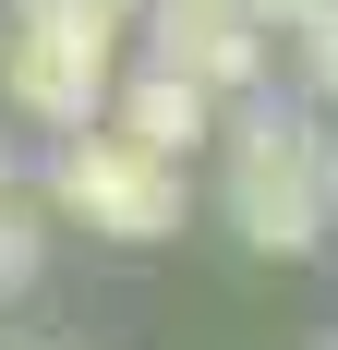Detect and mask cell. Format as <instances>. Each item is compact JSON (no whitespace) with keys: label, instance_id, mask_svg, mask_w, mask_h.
<instances>
[{"label":"cell","instance_id":"9","mask_svg":"<svg viewBox=\"0 0 338 350\" xmlns=\"http://www.w3.org/2000/svg\"><path fill=\"white\" fill-rule=\"evenodd\" d=\"M326 217H338V133H326Z\"/></svg>","mask_w":338,"mask_h":350},{"label":"cell","instance_id":"3","mask_svg":"<svg viewBox=\"0 0 338 350\" xmlns=\"http://www.w3.org/2000/svg\"><path fill=\"white\" fill-rule=\"evenodd\" d=\"M109 85H121V36L49 25V12H0V109H25L49 133H97Z\"/></svg>","mask_w":338,"mask_h":350},{"label":"cell","instance_id":"5","mask_svg":"<svg viewBox=\"0 0 338 350\" xmlns=\"http://www.w3.org/2000/svg\"><path fill=\"white\" fill-rule=\"evenodd\" d=\"M97 133H121V145H145V157H169V170H181V157L218 133V109H205L194 85H169V72H121V85H109V121H97Z\"/></svg>","mask_w":338,"mask_h":350},{"label":"cell","instance_id":"1","mask_svg":"<svg viewBox=\"0 0 338 350\" xmlns=\"http://www.w3.org/2000/svg\"><path fill=\"white\" fill-rule=\"evenodd\" d=\"M218 217L266 266L326 254V230H338L326 217V121L302 97H266V109H242L230 133H218Z\"/></svg>","mask_w":338,"mask_h":350},{"label":"cell","instance_id":"7","mask_svg":"<svg viewBox=\"0 0 338 350\" xmlns=\"http://www.w3.org/2000/svg\"><path fill=\"white\" fill-rule=\"evenodd\" d=\"M36 266H49V206L0 193V302H12V290H36Z\"/></svg>","mask_w":338,"mask_h":350},{"label":"cell","instance_id":"11","mask_svg":"<svg viewBox=\"0 0 338 350\" xmlns=\"http://www.w3.org/2000/svg\"><path fill=\"white\" fill-rule=\"evenodd\" d=\"M0 193H12V145H0Z\"/></svg>","mask_w":338,"mask_h":350},{"label":"cell","instance_id":"4","mask_svg":"<svg viewBox=\"0 0 338 350\" xmlns=\"http://www.w3.org/2000/svg\"><path fill=\"white\" fill-rule=\"evenodd\" d=\"M133 36H145V72L194 85L205 109H218V97H254L266 61H278V36L254 25V0H145Z\"/></svg>","mask_w":338,"mask_h":350},{"label":"cell","instance_id":"12","mask_svg":"<svg viewBox=\"0 0 338 350\" xmlns=\"http://www.w3.org/2000/svg\"><path fill=\"white\" fill-rule=\"evenodd\" d=\"M25 350H61V338H25Z\"/></svg>","mask_w":338,"mask_h":350},{"label":"cell","instance_id":"6","mask_svg":"<svg viewBox=\"0 0 338 350\" xmlns=\"http://www.w3.org/2000/svg\"><path fill=\"white\" fill-rule=\"evenodd\" d=\"M278 49H290V72H302V97L338 109V0H302V12H278Z\"/></svg>","mask_w":338,"mask_h":350},{"label":"cell","instance_id":"10","mask_svg":"<svg viewBox=\"0 0 338 350\" xmlns=\"http://www.w3.org/2000/svg\"><path fill=\"white\" fill-rule=\"evenodd\" d=\"M278 12H302V0H254V25H278Z\"/></svg>","mask_w":338,"mask_h":350},{"label":"cell","instance_id":"8","mask_svg":"<svg viewBox=\"0 0 338 350\" xmlns=\"http://www.w3.org/2000/svg\"><path fill=\"white\" fill-rule=\"evenodd\" d=\"M0 12H49V25H97V36H133L145 0H0Z\"/></svg>","mask_w":338,"mask_h":350},{"label":"cell","instance_id":"13","mask_svg":"<svg viewBox=\"0 0 338 350\" xmlns=\"http://www.w3.org/2000/svg\"><path fill=\"white\" fill-rule=\"evenodd\" d=\"M326 350H338V338H326Z\"/></svg>","mask_w":338,"mask_h":350},{"label":"cell","instance_id":"2","mask_svg":"<svg viewBox=\"0 0 338 350\" xmlns=\"http://www.w3.org/2000/svg\"><path fill=\"white\" fill-rule=\"evenodd\" d=\"M181 206H194V181L121 133H61V157H49V217L97 230V242H169Z\"/></svg>","mask_w":338,"mask_h":350}]
</instances>
